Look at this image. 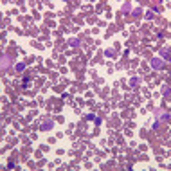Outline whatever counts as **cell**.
<instances>
[{
    "label": "cell",
    "mask_w": 171,
    "mask_h": 171,
    "mask_svg": "<svg viewBox=\"0 0 171 171\" xmlns=\"http://www.w3.org/2000/svg\"><path fill=\"white\" fill-rule=\"evenodd\" d=\"M151 67H153V69H162V67H164V60L153 58V60H151Z\"/></svg>",
    "instance_id": "obj_1"
},
{
    "label": "cell",
    "mask_w": 171,
    "mask_h": 171,
    "mask_svg": "<svg viewBox=\"0 0 171 171\" xmlns=\"http://www.w3.org/2000/svg\"><path fill=\"white\" fill-rule=\"evenodd\" d=\"M159 56L162 58L164 61H167L169 60V49H167V47H164V49H160V52H159Z\"/></svg>",
    "instance_id": "obj_2"
},
{
    "label": "cell",
    "mask_w": 171,
    "mask_h": 171,
    "mask_svg": "<svg viewBox=\"0 0 171 171\" xmlns=\"http://www.w3.org/2000/svg\"><path fill=\"white\" fill-rule=\"evenodd\" d=\"M52 126H54V121H52V119H49V121H45V122H41V130H50Z\"/></svg>",
    "instance_id": "obj_3"
},
{
    "label": "cell",
    "mask_w": 171,
    "mask_h": 171,
    "mask_svg": "<svg viewBox=\"0 0 171 171\" xmlns=\"http://www.w3.org/2000/svg\"><path fill=\"white\" fill-rule=\"evenodd\" d=\"M9 63H11V61H9V58H7V56H4V58H2V70H7Z\"/></svg>",
    "instance_id": "obj_4"
},
{
    "label": "cell",
    "mask_w": 171,
    "mask_h": 171,
    "mask_svg": "<svg viewBox=\"0 0 171 171\" xmlns=\"http://www.w3.org/2000/svg\"><path fill=\"white\" fill-rule=\"evenodd\" d=\"M69 43L72 45V47H77V45H79V40H77V38H70V40H69Z\"/></svg>",
    "instance_id": "obj_5"
},
{
    "label": "cell",
    "mask_w": 171,
    "mask_h": 171,
    "mask_svg": "<svg viewBox=\"0 0 171 171\" xmlns=\"http://www.w3.org/2000/svg\"><path fill=\"white\" fill-rule=\"evenodd\" d=\"M162 94L166 96V97H169V86H167V85H164V86H162Z\"/></svg>",
    "instance_id": "obj_6"
},
{
    "label": "cell",
    "mask_w": 171,
    "mask_h": 171,
    "mask_svg": "<svg viewBox=\"0 0 171 171\" xmlns=\"http://www.w3.org/2000/svg\"><path fill=\"white\" fill-rule=\"evenodd\" d=\"M153 18H155V13L153 11H148L146 13V20H153Z\"/></svg>",
    "instance_id": "obj_7"
},
{
    "label": "cell",
    "mask_w": 171,
    "mask_h": 171,
    "mask_svg": "<svg viewBox=\"0 0 171 171\" xmlns=\"http://www.w3.org/2000/svg\"><path fill=\"white\" fill-rule=\"evenodd\" d=\"M137 83H139V77H131V79H130V85L131 86H135Z\"/></svg>",
    "instance_id": "obj_8"
},
{
    "label": "cell",
    "mask_w": 171,
    "mask_h": 171,
    "mask_svg": "<svg viewBox=\"0 0 171 171\" xmlns=\"http://www.w3.org/2000/svg\"><path fill=\"white\" fill-rule=\"evenodd\" d=\"M162 121H164V122H167V121H169V112H166V114L162 115Z\"/></svg>",
    "instance_id": "obj_9"
},
{
    "label": "cell",
    "mask_w": 171,
    "mask_h": 171,
    "mask_svg": "<svg viewBox=\"0 0 171 171\" xmlns=\"http://www.w3.org/2000/svg\"><path fill=\"white\" fill-rule=\"evenodd\" d=\"M141 13H142V9H141V7H137V9H135V11H133V16H139Z\"/></svg>",
    "instance_id": "obj_10"
},
{
    "label": "cell",
    "mask_w": 171,
    "mask_h": 171,
    "mask_svg": "<svg viewBox=\"0 0 171 171\" xmlns=\"http://www.w3.org/2000/svg\"><path fill=\"white\" fill-rule=\"evenodd\" d=\"M25 69V63H18L16 65V70H24Z\"/></svg>",
    "instance_id": "obj_11"
},
{
    "label": "cell",
    "mask_w": 171,
    "mask_h": 171,
    "mask_svg": "<svg viewBox=\"0 0 171 171\" xmlns=\"http://www.w3.org/2000/svg\"><path fill=\"white\" fill-rule=\"evenodd\" d=\"M22 85H24V88H27V85H29V79H27V77H24V81H22Z\"/></svg>",
    "instance_id": "obj_12"
},
{
    "label": "cell",
    "mask_w": 171,
    "mask_h": 171,
    "mask_svg": "<svg viewBox=\"0 0 171 171\" xmlns=\"http://www.w3.org/2000/svg\"><path fill=\"white\" fill-rule=\"evenodd\" d=\"M105 54H106V56H114V50H112V49H108Z\"/></svg>",
    "instance_id": "obj_13"
}]
</instances>
